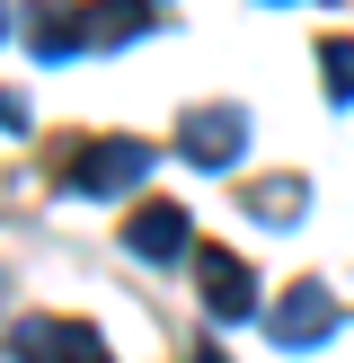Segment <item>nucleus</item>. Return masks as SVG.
I'll list each match as a JSON object with an SVG mask.
<instances>
[{
  "instance_id": "f257e3e1",
  "label": "nucleus",
  "mask_w": 354,
  "mask_h": 363,
  "mask_svg": "<svg viewBox=\"0 0 354 363\" xmlns=\"http://www.w3.org/2000/svg\"><path fill=\"white\" fill-rule=\"evenodd\" d=\"M142 177H151V142H80L62 160V186L80 195H133Z\"/></svg>"
},
{
  "instance_id": "f03ea898",
  "label": "nucleus",
  "mask_w": 354,
  "mask_h": 363,
  "mask_svg": "<svg viewBox=\"0 0 354 363\" xmlns=\"http://www.w3.org/2000/svg\"><path fill=\"white\" fill-rule=\"evenodd\" d=\"M177 151L204 160V169H230L248 151V106H186L177 116Z\"/></svg>"
},
{
  "instance_id": "7ed1b4c3",
  "label": "nucleus",
  "mask_w": 354,
  "mask_h": 363,
  "mask_svg": "<svg viewBox=\"0 0 354 363\" xmlns=\"http://www.w3.org/2000/svg\"><path fill=\"white\" fill-rule=\"evenodd\" d=\"M18 354L27 363H115L106 337L80 328V319H27V328H18Z\"/></svg>"
},
{
  "instance_id": "20e7f679",
  "label": "nucleus",
  "mask_w": 354,
  "mask_h": 363,
  "mask_svg": "<svg viewBox=\"0 0 354 363\" xmlns=\"http://www.w3.org/2000/svg\"><path fill=\"white\" fill-rule=\"evenodd\" d=\"M195 275H204V311L222 319V328L257 311V275H248V266L230 257V248H204V257H195Z\"/></svg>"
},
{
  "instance_id": "39448f33",
  "label": "nucleus",
  "mask_w": 354,
  "mask_h": 363,
  "mask_svg": "<svg viewBox=\"0 0 354 363\" xmlns=\"http://www.w3.org/2000/svg\"><path fill=\"white\" fill-rule=\"evenodd\" d=\"M124 248H133V257H186L195 248V222H186V204H142L133 222H124Z\"/></svg>"
},
{
  "instance_id": "423d86ee",
  "label": "nucleus",
  "mask_w": 354,
  "mask_h": 363,
  "mask_svg": "<svg viewBox=\"0 0 354 363\" xmlns=\"http://www.w3.org/2000/svg\"><path fill=\"white\" fill-rule=\"evenodd\" d=\"M328 328H336V301L319 284H292V301L275 311V346H319Z\"/></svg>"
},
{
  "instance_id": "0eeeda50",
  "label": "nucleus",
  "mask_w": 354,
  "mask_h": 363,
  "mask_svg": "<svg viewBox=\"0 0 354 363\" xmlns=\"http://www.w3.org/2000/svg\"><path fill=\"white\" fill-rule=\"evenodd\" d=\"M142 27H151V0H88L80 9V53L88 45H133Z\"/></svg>"
},
{
  "instance_id": "6e6552de",
  "label": "nucleus",
  "mask_w": 354,
  "mask_h": 363,
  "mask_svg": "<svg viewBox=\"0 0 354 363\" xmlns=\"http://www.w3.org/2000/svg\"><path fill=\"white\" fill-rule=\"evenodd\" d=\"M257 213H266V222H292V213H301V177H266V186H257Z\"/></svg>"
},
{
  "instance_id": "1a4fd4ad",
  "label": "nucleus",
  "mask_w": 354,
  "mask_h": 363,
  "mask_svg": "<svg viewBox=\"0 0 354 363\" xmlns=\"http://www.w3.org/2000/svg\"><path fill=\"white\" fill-rule=\"evenodd\" d=\"M319 62H328V98H354V45H328Z\"/></svg>"
},
{
  "instance_id": "9d476101",
  "label": "nucleus",
  "mask_w": 354,
  "mask_h": 363,
  "mask_svg": "<svg viewBox=\"0 0 354 363\" xmlns=\"http://www.w3.org/2000/svg\"><path fill=\"white\" fill-rule=\"evenodd\" d=\"M0 124H9V133H18V124H27V106H18L9 89H0Z\"/></svg>"
}]
</instances>
